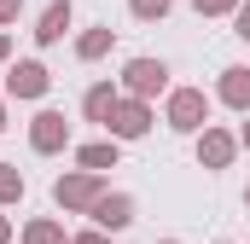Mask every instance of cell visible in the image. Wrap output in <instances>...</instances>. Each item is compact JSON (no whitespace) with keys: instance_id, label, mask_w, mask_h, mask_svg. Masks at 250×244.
Masks as SVG:
<instances>
[{"instance_id":"cell-1","label":"cell","mask_w":250,"mask_h":244,"mask_svg":"<svg viewBox=\"0 0 250 244\" xmlns=\"http://www.w3.org/2000/svg\"><path fill=\"white\" fill-rule=\"evenodd\" d=\"M209 117V99H204V87H175L169 93V128H181V134H198Z\"/></svg>"},{"instance_id":"cell-2","label":"cell","mask_w":250,"mask_h":244,"mask_svg":"<svg viewBox=\"0 0 250 244\" xmlns=\"http://www.w3.org/2000/svg\"><path fill=\"white\" fill-rule=\"evenodd\" d=\"M123 87L134 93V99H151V93H163V87H169V64H163V59H128Z\"/></svg>"},{"instance_id":"cell-3","label":"cell","mask_w":250,"mask_h":244,"mask_svg":"<svg viewBox=\"0 0 250 244\" xmlns=\"http://www.w3.org/2000/svg\"><path fill=\"white\" fill-rule=\"evenodd\" d=\"M99 192H105V181H99V169H82V175H64V181L53 186V198H59L64 209H93V203H99Z\"/></svg>"},{"instance_id":"cell-4","label":"cell","mask_w":250,"mask_h":244,"mask_svg":"<svg viewBox=\"0 0 250 244\" xmlns=\"http://www.w3.org/2000/svg\"><path fill=\"white\" fill-rule=\"evenodd\" d=\"M29 145H35V151H64V145H70V122H64L59 111H41V117L29 122Z\"/></svg>"},{"instance_id":"cell-5","label":"cell","mask_w":250,"mask_h":244,"mask_svg":"<svg viewBox=\"0 0 250 244\" xmlns=\"http://www.w3.org/2000/svg\"><path fill=\"white\" fill-rule=\"evenodd\" d=\"M105 128H111V134H117V140H140V134H146V128H151V111H146V99H117V111H111V122H105Z\"/></svg>"},{"instance_id":"cell-6","label":"cell","mask_w":250,"mask_h":244,"mask_svg":"<svg viewBox=\"0 0 250 244\" xmlns=\"http://www.w3.org/2000/svg\"><path fill=\"white\" fill-rule=\"evenodd\" d=\"M6 93H12V99H41V93H47V64H35V59L12 64V76H6Z\"/></svg>"},{"instance_id":"cell-7","label":"cell","mask_w":250,"mask_h":244,"mask_svg":"<svg viewBox=\"0 0 250 244\" xmlns=\"http://www.w3.org/2000/svg\"><path fill=\"white\" fill-rule=\"evenodd\" d=\"M93 221H99L105 233H123L128 221H134V198H123V192H99V203H93Z\"/></svg>"},{"instance_id":"cell-8","label":"cell","mask_w":250,"mask_h":244,"mask_svg":"<svg viewBox=\"0 0 250 244\" xmlns=\"http://www.w3.org/2000/svg\"><path fill=\"white\" fill-rule=\"evenodd\" d=\"M198 157H204V169H227V163H233V134H221V128H204V140H198Z\"/></svg>"},{"instance_id":"cell-9","label":"cell","mask_w":250,"mask_h":244,"mask_svg":"<svg viewBox=\"0 0 250 244\" xmlns=\"http://www.w3.org/2000/svg\"><path fill=\"white\" fill-rule=\"evenodd\" d=\"M64 29H70V0H53V6L41 12V29H35V41H41V47H53Z\"/></svg>"},{"instance_id":"cell-10","label":"cell","mask_w":250,"mask_h":244,"mask_svg":"<svg viewBox=\"0 0 250 244\" xmlns=\"http://www.w3.org/2000/svg\"><path fill=\"white\" fill-rule=\"evenodd\" d=\"M82 111H87V122H111V111H117V87H111V81H99V87H87V99H82Z\"/></svg>"},{"instance_id":"cell-11","label":"cell","mask_w":250,"mask_h":244,"mask_svg":"<svg viewBox=\"0 0 250 244\" xmlns=\"http://www.w3.org/2000/svg\"><path fill=\"white\" fill-rule=\"evenodd\" d=\"M221 99L233 111H250V70H221Z\"/></svg>"},{"instance_id":"cell-12","label":"cell","mask_w":250,"mask_h":244,"mask_svg":"<svg viewBox=\"0 0 250 244\" xmlns=\"http://www.w3.org/2000/svg\"><path fill=\"white\" fill-rule=\"evenodd\" d=\"M23 244H64V227L59 221H29L23 227Z\"/></svg>"},{"instance_id":"cell-13","label":"cell","mask_w":250,"mask_h":244,"mask_svg":"<svg viewBox=\"0 0 250 244\" xmlns=\"http://www.w3.org/2000/svg\"><path fill=\"white\" fill-rule=\"evenodd\" d=\"M82 169H117V145H82Z\"/></svg>"},{"instance_id":"cell-14","label":"cell","mask_w":250,"mask_h":244,"mask_svg":"<svg viewBox=\"0 0 250 244\" xmlns=\"http://www.w3.org/2000/svg\"><path fill=\"white\" fill-rule=\"evenodd\" d=\"M105 47H111V29H87V35L76 41V53H82V59H105Z\"/></svg>"},{"instance_id":"cell-15","label":"cell","mask_w":250,"mask_h":244,"mask_svg":"<svg viewBox=\"0 0 250 244\" xmlns=\"http://www.w3.org/2000/svg\"><path fill=\"white\" fill-rule=\"evenodd\" d=\"M18 198H23V175L12 163H0V203H18Z\"/></svg>"},{"instance_id":"cell-16","label":"cell","mask_w":250,"mask_h":244,"mask_svg":"<svg viewBox=\"0 0 250 244\" xmlns=\"http://www.w3.org/2000/svg\"><path fill=\"white\" fill-rule=\"evenodd\" d=\"M128 6H134V18H146V23H151V18H163V12H169V0H128Z\"/></svg>"},{"instance_id":"cell-17","label":"cell","mask_w":250,"mask_h":244,"mask_svg":"<svg viewBox=\"0 0 250 244\" xmlns=\"http://www.w3.org/2000/svg\"><path fill=\"white\" fill-rule=\"evenodd\" d=\"M192 6H198V12H204V18H215V12H233V6H239V0H192Z\"/></svg>"},{"instance_id":"cell-18","label":"cell","mask_w":250,"mask_h":244,"mask_svg":"<svg viewBox=\"0 0 250 244\" xmlns=\"http://www.w3.org/2000/svg\"><path fill=\"white\" fill-rule=\"evenodd\" d=\"M18 6H23V0H0V23H12V18H18Z\"/></svg>"},{"instance_id":"cell-19","label":"cell","mask_w":250,"mask_h":244,"mask_svg":"<svg viewBox=\"0 0 250 244\" xmlns=\"http://www.w3.org/2000/svg\"><path fill=\"white\" fill-rule=\"evenodd\" d=\"M70 244H111V239H105V233H76Z\"/></svg>"},{"instance_id":"cell-20","label":"cell","mask_w":250,"mask_h":244,"mask_svg":"<svg viewBox=\"0 0 250 244\" xmlns=\"http://www.w3.org/2000/svg\"><path fill=\"white\" fill-rule=\"evenodd\" d=\"M239 35L250 41V6H239Z\"/></svg>"},{"instance_id":"cell-21","label":"cell","mask_w":250,"mask_h":244,"mask_svg":"<svg viewBox=\"0 0 250 244\" xmlns=\"http://www.w3.org/2000/svg\"><path fill=\"white\" fill-rule=\"evenodd\" d=\"M6 53H12V41H6V35H0V59H6Z\"/></svg>"},{"instance_id":"cell-22","label":"cell","mask_w":250,"mask_h":244,"mask_svg":"<svg viewBox=\"0 0 250 244\" xmlns=\"http://www.w3.org/2000/svg\"><path fill=\"white\" fill-rule=\"evenodd\" d=\"M0 244H6V221H0Z\"/></svg>"},{"instance_id":"cell-23","label":"cell","mask_w":250,"mask_h":244,"mask_svg":"<svg viewBox=\"0 0 250 244\" xmlns=\"http://www.w3.org/2000/svg\"><path fill=\"white\" fill-rule=\"evenodd\" d=\"M245 145H250V122H245Z\"/></svg>"},{"instance_id":"cell-24","label":"cell","mask_w":250,"mask_h":244,"mask_svg":"<svg viewBox=\"0 0 250 244\" xmlns=\"http://www.w3.org/2000/svg\"><path fill=\"white\" fill-rule=\"evenodd\" d=\"M0 128H6V111H0Z\"/></svg>"},{"instance_id":"cell-25","label":"cell","mask_w":250,"mask_h":244,"mask_svg":"<svg viewBox=\"0 0 250 244\" xmlns=\"http://www.w3.org/2000/svg\"><path fill=\"white\" fill-rule=\"evenodd\" d=\"M245 203H250V192H245Z\"/></svg>"},{"instance_id":"cell-26","label":"cell","mask_w":250,"mask_h":244,"mask_svg":"<svg viewBox=\"0 0 250 244\" xmlns=\"http://www.w3.org/2000/svg\"><path fill=\"white\" fill-rule=\"evenodd\" d=\"M169 244H175V239H169Z\"/></svg>"}]
</instances>
